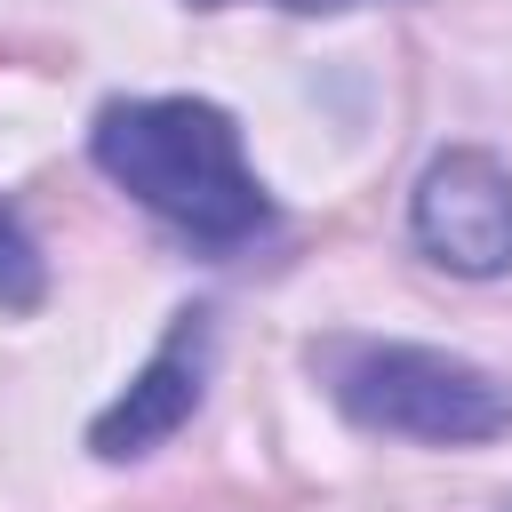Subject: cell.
I'll use <instances>...</instances> for the list:
<instances>
[{
	"instance_id": "1",
	"label": "cell",
	"mask_w": 512,
	"mask_h": 512,
	"mask_svg": "<svg viewBox=\"0 0 512 512\" xmlns=\"http://www.w3.org/2000/svg\"><path fill=\"white\" fill-rule=\"evenodd\" d=\"M88 152L128 200H144L160 224H176L200 248H240L272 224V200L240 152V128L200 96L104 104Z\"/></svg>"
},
{
	"instance_id": "2",
	"label": "cell",
	"mask_w": 512,
	"mask_h": 512,
	"mask_svg": "<svg viewBox=\"0 0 512 512\" xmlns=\"http://www.w3.org/2000/svg\"><path fill=\"white\" fill-rule=\"evenodd\" d=\"M328 392L352 424L392 440L464 448V440L512 432V392L488 368L432 344H328Z\"/></svg>"
},
{
	"instance_id": "3",
	"label": "cell",
	"mask_w": 512,
	"mask_h": 512,
	"mask_svg": "<svg viewBox=\"0 0 512 512\" xmlns=\"http://www.w3.org/2000/svg\"><path fill=\"white\" fill-rule=\"evenodd\" d=\"M408 232L440 272L464 280L512 272V168H496L488 152H440L416 176Z\"/></svg>"
},
{
	"instance_id": "4",
	"label": "cell",
	"mask_w": 512,
	"mask_h": 512,
	"mask_svg": "<svg viewBox=\"0 0 512 512\" xmlns=\"http://www.w3.org/2000/svg\"><path fill=\"white\" fill-rule=\"evenodd\" d=\"M208 344H216L208 312H200V304H192V312H176V328L160 336V352H152V360L128 376V392L88 424V448H96L104 464H128V456H152L160 440H176V432L192 424V408H200Z\"/></svg>"
},
{
	"instance_id": "6",
	"label": "cell",
	"mask_w": 512,
	"mask_h": 512,
	"mask_svg": "<svg viewBox=\"0 0 512 512\" xmlns=\"http://www.w3.org/2000/svg\"><path fill=\"white\" fill-rule=\"evenodd\" d=\"M272 8H304L312 16V8H352V0H272Z\"/></svg>"
},
{
	"instance_id": "5",
	"label": "cell",
	"mask_w": 512,
	"mask_h": 512,
	"mask_svg": "<svg viewBox=\"0 0 512 512\" xmlns=\"http://www.w3.org/2000/svg\"><path fill=\"white\" fill-rule=\"evenodd\" d=\"M40 248H32V232L16 224V208L0 200V304L8 312H24V304H40Z\"/></svg>"
}]
</instances>
